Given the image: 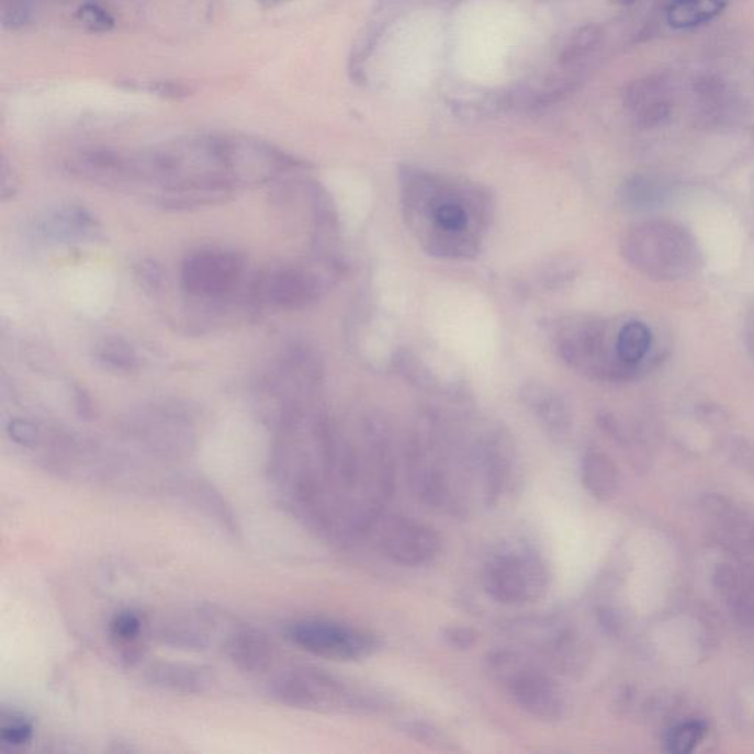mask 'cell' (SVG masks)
Returning <instances> with one entry per match:
<instances>
[{
    "instance_id": "obj_36",
    "label": "cell",
    "mask_w": 754,
    "mask_h": 754,
    "mask_svg": "<svg viewBox=\"0 0 754 754\" xmlns=\"http://www.w3.org/2000/svg\"><path fill=\"white\" fill-rule=\"evenodd\" d=\"M260 2L265 3V5L267 7H271L274 5V3L278 2V0H260Z\"/></svg>"
},
{
    "instance_id": "obj_25",
    "label": "cell",
    "mask_w": 754,
    "mask_h": 754,
    "mask_svg": "<svg viewBox=\"0 0 754 754\" xmlns=\"http://www.w3.org/2000/svg\"><path fill=\"white\" fill-rule=\"evenodd\" d=\"M33 739V725L27 719L15 717L2 719V727H0V740L12 747H21V745L30 743Z\"/></svg>"
},
{
    "instance_id": "obj_17",
    "label": "cell",
    "mask_w": 754,
    "mask_h": 754,
    "mask_svg": "<svg viewBox=\"0 0 754 754\" xmlns=\"http://www.w3.org/2000/svg\"><path fill=\"white\" fill-rule=\"evenodd\" d=\"M727 0H674L667 8V23L674 29H694L717 19Z\"/></svg>"
},
{
    "instance_id": "obj_4",
    "label": "cell",
    "mask_w": 754,
    "mask_h": 754,
    "mask_svg": "<svg viewBox=\"0 0 754 754\" xmlns=\"http://www.w3.org/2000/svg\"><path fill=\"white\" fill-rule=\"evenodd\" d=\"M270 693L280 704L295 709L335 712L360 706L359 697L342 683L313 667H292L280 672L271 680Z\"/></svg>"
},
{
    "instance_id": "obj_12",
    "label": "cell",
    "mask_w": 754,
    "mask_h": 754,
    "mask_svg": "<svg viewBox=\"0 0 754 754\" xmlns=\"http://www.w3.org/2000/svg\"><path fill=\"white\" fill-rule=\"evenodd\" d=\"M226 653L239 671L257 675L273 665L275 649L265 633L254 628L240 627L227 637Z\"/></svg>"
},
{
    "instance_id": "obj_28",
    "label": "cell",
    "mask_w": 754,
    "mask_h": 754,
    "mask_svg": "<svg viewBox=\"0 0 754 754\" xmlns=\"http://www.w3.org/2000/svg\"><path fill=\"white\" fill-rule=\"evenodd\" d=\"M438 226L447 232H460L468 226V214L463 206L454 202H442L434 210Z\"/></svg>"
},
{
    "instance_id": "obj_35",
    "label": "cell",
    "mask_w": 754,
    "mask_h": 754,
    "mask_svg": "<svg viewBox=\"0 0 754 754\" xmlns=\"http://www.w3.org/2000/svg\"><path fill=\"white\" fill-rule=\"evenodd\" d=\"M614 3H620V5H629V3L635 2V0H610Z\"/></svg>"
},
{
    "instance_id": "obj_13",
    "label": "cell",
    "mask_w": 754,
    "mask_h": 754,
    "mask_svg": "<svg viewBox=\"0 0 754 754\" xmlns=\"http://www.w3.org/2000/svg\"><path fill=\"white\" fill-rule=\"evenodd\" d=\"M38 232L55 243H76L97 234L98 223L88 210L70 205L47 214L38 223Z\"/></svg>"
},
{
    "instance_id": "obj_26",
    "label": "cell",
    "mask_w": 754,
    "mask_h": 754,
    "mask_svg": "<svg viewBox=\"0 0 754 754\" xmlns=\"http://www.w3.org/2000/svg\"><path fill=\"white\" fill-rule=\"evenodd\" d=\"M136 86L137 89L146 90V92L155 94V97H159L162 99H175V101H178V99L191 97L192 93V89L184 83H180V81L157 80L140 81V83H136V81H127L128 89H135Z\"/></svg>"
},
{
    "instance_id": "obj_24",
    "label": "cell",
    "mask_w": 754,
    "mask_h": 754,
    "mask_svg": "<svg viewBox=\"0 0 754 754\" xmlns=\"http://www.w3.org/2000/svg\"><path fill=\"white\" fill-rule=\"evenodd\" d=\"M76 16L92 33H110L115 27L114 16L97 3H85L77 10Z\"/></svg>"
},
{
    "instance_id": "obj_21",
    "label": "cell",
    "mask_w": 754,
    "mask_h": 754,
    "mask_svg": "<svg viewBox=\"0 0 754 754\" xmlns=\"http://www.w3.org/2000/svg\"><path fill=\"white\" fill-rule=\"evenodd\" d=\"M162 640L180 649L200 650L206 645L205 624L200 619H178L164 624Z\"/></svg>"
},
{
    "instance_id": "obj_33",
    "label": "cell",
    "mask_w": 754,
    "mask_h": 754,
    "mask_svg": "<svg viewBox=\"0 0 754 754\" xmlns=\"http://www.w3.org/2000/svg\"><path fill=\"white\" fill-rule=\"evenodd\" d=\"M77 410H79L81 416L89 417L92 415V401H90L88 394L81 387H75Z\"/></svg>"
},
{
    "instance_id": "obj_9",
    "label": "cell",
    "mask_w": 754,
    "mask_h": 754,
    "mask_svg": "<svg viewBox=\"0 0 754 754\" xmlns=\"http://www.w3.org/2000/svg\"><path fill=\"white\" fill-rule=\"evenodd\" d=\"M133 428L137 438L161 454L179 455L192 447L191 425L180 413L168 408H154L136 417Z\"/></svg>"
},
{
    "instance_id": "obj_32",
    "label": "cell",
    "mask_w": 754,
    "mask_h": 754,
    "mask_svg": "<svg viewBox=\"0 0 754 754\" xmlns=\"http://www.w3.org/2000/svg\"><path fill=\"white\" fill-rule=\"evenodd\" d=\"M19 179H16L15 171L8 167L7 162L2 166V188H0V193H2V201L11 200L19 192Z\"/></svg>"
},
{
    "instance_id": "obj_20",
    "label": "cell",
    "mask_w": 754,
    "mask_h": 754,
    "mask_svg": "<svg viewBox=\"0 0 754 754\" xmlns=\"http://www.w3.org/2000/svg\"><path fill=\"white\" fill-rule=\"evenodd\" d=\"M652 339V330L645 323L629 322L616 336V350L624 363L637 368V364L648 356Z\"/></svg>"
},
{
    "instance_id": "obj_31",
    "label": "cell",
    "mask_w": 754,
    "mask_h": 754,
    "mask_svg": "<svg viewBox=\"0 0 754 754\" xmlns=\"http://www.w3.org/2000/svg\"><path fill=\"white\" fill-rule=\"evenodd\" d=\"M446 640L451 648L459 650H469L476 644L477 635L476 632L471 628L464 627H452L446 629L443 632Z\"/></svg>"
},
{
    "instance_id": "obj_6",
    "label": "cell",
    "mask_w": 754,
    "mask_h": 754,
    "mask_svg": "<svg viewBox=\"0 0 754 754\" xmlns=\"http://www.w3.org/2000/svg\"><path fill=\"white\" fill-rule=\"evenodd\" d=\"M245 261L226 249H201L184 258L180 282L189 296L220 300L235 291L243 280Z\"/></svg>"
},
{
    "instance_id": "obj_5",
    "label": "cell",
    "mask_w": 754,
    "mask_h": 754,
    "mask_svg": "<svg viewBox=\"0 0 754 754\" xmlns=\"http://www.w3.org/2000/svg\"><path fill=\"white\" fill-rule=\"evenodd\" d=\"M288 635L305 652L329 661H361L379 648L372 633L322 619L299 620L289 627Z\"/></svg>"
},
{
    "instance_id": "obj_22",
    "label": "cell",
    "mask_w": 754,
    "mask_h": 754,
    "mask_svg": "<svg viewBox=\"0 0 754 754\" xmlns=\"http://www.w3.org/2000/svg\"><path fill=\"white\" fill-rule=\"evenodd\" d=\"M708 734V725L700 719H687L676 723L667 731L666 749L674 754H688L697 749V745Z\"/></svg>"
},
{
    "instance_id": "obj_27",
    "label": "cell",
    "mask_w": 754,
    "mask_h": 754,
    "mask_svg": "<svg viewBox=\"0 0 754 754\" xmlns=\"http://www.w3.org/2000/svg\"><path fill=\"white\" fill-rule=\"evenodd\" d=\"M135 275L139 286L149 295L159 294L164 283H166V273H164L162 267L154 260L140 261L136 266Z\"/></svg>"
},
{
    "instance_id": "obj_15",
    "label": "cell",
    "mask_w": 754,
    "mask_h": 754,
    "mask_svg": "<svg viewBox=\"0 0 754 754\" xmlns=\"http://www.w3.org/2000/svg\"><path fill=\"white\" fill-rule=\"evenodd\" d=\"M581 481L593 498L609 502L618 493L619 469L605 452L589 451L581 463Z\"/></svg>"
},
{
    "instance_id": "obj_18",
    "label": "cell",
    "mask_w": 754,
    "mask_h": 754,
    "mask_svg": "<svg viewBox=\"0 0 754 754\" xmlns=\"http://www.w3.org/2000/svg\"><path fill=\"white\" fill-rule=\"evenodd\" d=\"M145 620L142 615L133 610L120 611L111 619L110 637L115 648L122 650L124 656L131 659L139 654L142 637H144Z\"/></svg>"
},
{
    "instance_id": "obj_8",
    "label": "cell",
    "mask_w": 754,
    "mask_h": 754,
    "mask_svg": "<svg viewBox=\"0 0 754 754\" xmlns=\"http://www.w3.org/2000/svg\"><path fill=\"white\" fill-rule=\"evenodd\" d=\"M317 282L299 267H280L266 271L254 286L258 303L274 310H299L317 296Z\"/></svg>"
},
{
    "instance_id": "obj_23",
    "label": "cell",
    "mask_w": 754,
    "mask_h": 754,
    "mask_svg": "<svg viewBox=\"0 0 754 754\" xmlns=\"http://www.w3.org/2000/svg\"><path fill=\"white\" fill-rule=\"evenodd\" d=\"M665 193V188H663L662 183L656 182V180L637 178L629 184L627 198L632 205H637V209H641V206H649L656 204V202H661Z\"/></svg>"
},
{
    "instance_id": "obj_16",
    "label": "cell",
    "mask_w": 754,
    "mask_h": 754,
    "mask_svg": "<svg viewBox=\"0 0 754 754\" xmlns=\"http://www.w3.org/2000/svg\"><path fill=\"white\" fill-rule=\"evenodd\" d=\"M94 364L103 372L128 376L140 369V359L131 342L122 336H105L92 348Z\"/></svg>"
},
{
    "instance_id": "obj_34",
    "label": "cell",
    "mask_w": 754,
    "mask_h": 754,
    "mask_svg": "<svg viewBox=\"0 0 754 754\" xmlns=\"http://www.w3.org/2000/svg\"><path fill=\"white\" fill-rule=\"evenodd\" d=\"M747 344L754 356V304L747 317Z\"/></svg>"
},
{
    "instance_id": "obj_14",
    "label": "cell",
    "mask_w": 754,
    "mask_h": 754,
    "mask_svg": "<svg viewBox=\"0 0 754 754\" xmlns=\"http://www.w3.org/2000/svg\"><path fill=\"white\" fill-rule=\"evenodd\" d=\"M146 678L155 687L176 694H202L213 685L209 672L183 663H158L149 667Z\"/></svg>"
},
{
    "instance_id": "obj_19",
    "label": "cell",
    "mask_w": 754,
    "mask_h": 754,
    "mask_svg": "<svg viewBox=\"0 0 754 754\" xmlns=\"http://www.w3.org/2000/svg\"><path fill=\"white\" fill-rule=\"evenodd\" d=\"M188 495L195 502L198 507H201L211 519L217 520L227 532L234 533V536L239 532L234 513H232L230 507L227 506L214 486L202 481L191 482Z\"/></svg>"
},
{
    "instance_id": "obj_29",
    "label": "cell",
    "mask_w": 754,
    "mask_h": 754,
    "mask_svg": "<svg viewBox=\"0 0 754 754\" xmlns=\"http://www.w3.org/2000/svg\"><path fill=\"white\" fill-rule=\"evenodd\" d=\"M7 432L12 441L24 448H36L42 441L41 429L30 420H11L7 426Z\"/></svg>"
},
{
    "instance_id": "obj_11",
    "label": "cell",
    "mask_w": 754,
    "mask_h": 754,
    "mask_svg": "<svg viewBox=\"0 0 754 754\" xmlns=\"http://www.w3.org/2000/svg\"><path fill=\"white\" fill-rule=\"evenodd\" d=\"M713 587L732 618L754 629V571L739 564L722 563L714 569Z\"/></svg>"
},
{
    "instance_id": "obj_30",
    "label": "cell",
    "mask_w": 754,
    "mask_h": 754,
    "mask_svg": "<svg viewBox=\"0 0 754 754\" xmlns=\"http://www.w3.org/2000/svg\"><path fill=\"white\" fill-rule=\"evenodd\" d=\"M730 459L736 468L741 469L750 476L754 477V441L753 439L736 438L732 439L730 448Z\"/></svg>"
},
{
    "instance_id": "obj_3",
    "label": "cell",
    "mask_w": 754,
    "mask_h": 754,
    "mask_svg": "<svg viewBox=\"0 0 754 754\" xmlns=\"http://www.w3.org/2000/svg\"><path fill=\"white\" fill-rule=\"evenodd\" d=\"M484 588L493 600L507 606L529 605L549 592V571L537 554L507 550L495 554L484 569Z\"/></svg>"
},
{
    "instance_id": "obj_7",
    "label": "cell",
    "mask_w": 754,
    "mask_h": 754,
    "mask_svg": "<svg viewBox=\"0 0 754 754\" xmlns=\"http://www.w3.org/2000/svg\"><path fill=\"white\" fill-rule=\"evenodd\" d=\"M379 547L392 563L404 567H425L439 558L442 540L428 525L405 517L386 521Z\"/></svg>"
},
{
    "instance_id": "obj_10",
    "label": "cell",
    "mask_w": 754,
    "mask_h": 754,
    "mask_svg": "<svg viewBox=\"0 0 754 754\" xmlns=\"http://www.w3.org/2000/svg\"><path fill=\"white\" fill-rule=\"evenodd\" d=\"M701 508L709 517L719 541L731 550L754 554V517L743 507L721 494H708L701 502Z\"/></svg>"
},
{
    "instance_id": "obj_2",
    "label": "cell",
    "mask_w": 754,
    "mask_h": 754,
    "mask_svg": "<svg viewBox=\"0 0 754 754\" xmlns=\"http://www.w3.org/2000/svg\"><path fill=\"white\" fill-rule=\"evenodd\" d=\"M488 663L489 671L524 712L545 722H559L566 717V696L544 671L508 650L491 654Z\"/></svg>"
},
{
    "instance_id": "obj_1",
    "label": "cell",
    "mask_w": 754,
    "mask_h": 754,
    "mask_svg": "<svg viewBox=\"0 0 754 754\" xmlns=\"http://www.w3.org/2000/svg\"><path fill=\"white\" fill-rule=\"evenodd\" d=\"M622 247L633 269L662 282L689 278L701 266L699 244L691 232L669 220L635 224L629 228Z\"/></svg>"
}]
</instances>
